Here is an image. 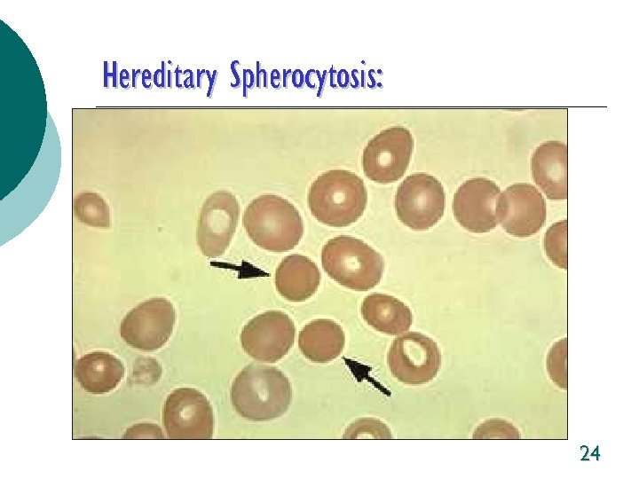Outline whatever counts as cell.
Wrapping results in <instances>:
<instances>
[{
  "label": "cell",
  "mask_w": 639,
  "mask_h": 479,
  "mask_svg": "<svg viewBox=\"0 0 639 479\" xmlns=\"http://www.w3.org/2000/svg\"><path fill=\"white\" fill-rule=\"evenodd\" d=\"M75 217L83 224L96 228H109L110 210L106 200L98 192H83L74 200Z\"/></svg>",
  "instance_id": "d6986e66"
},
{
  "label": "cell",
  "mask_w": 639,
  "mask_h": 479,
  "mask_svg": "<svg viewBox=\"0 0 639 479\" xmlns=\"http://www.w3.org/2000/svg\"><path fill=\"white\" fill-rule=\"evenodd\" d=\"M343 437L344 439H391L392 435L390 429L382 420L363 418L351 423Z\"/></svg>",
  "instance_id": "7402d4cb"
},
{
  "label": "cell",
  "mask_w": 639,
  "mask_h": 479,
  "mask_svg": "<svg viewBox=\"0 0 639 479\" xmlns=\"http://www.w3.org/2000/svg\"><path fill=\"white\" fill-rule=\"evenodd\" d=\"M295 334V324L288 314L268 310L243 326L240 342L244 351L255 360L275 363L290 350Z\"/></svg>",
  "instance_id": "30bf717a"
},
{
  "label": "cell",
  "mask_w": 639,
  "mask_h": 479,
  "mask_svg": "<svg viewBox=\"0 0 639 479\" xmlns=\"http://www.w3.org/2000/svg\"><path fill=\"white\" fill-rule=\"evenodd\" d=\"M123 439H164L162 428L154 423H138L129 428Z\"/></svg>",
  "instance_id": "cb8c5ba5"
},
{
  "label": "cell",
  "mask_w": 639,
  "mask_h": 479,
  "mask_svg": "<svg viewBox=\"0 0 639 479\" xmlns=\"http://www.w3.org/2000/svg\"><path fill=\"white\" fill-rule=\"evenodd\" d=\"M240 206L227 191H217L207 197L200 211L196 238L203 255L216 258L228 247L235 232Z\"/></svg>",
  "instance_id": "7c38bea8"
},
{
  "label": "cell",
  "mask_w": 639,
  "mask_h": 479,
  "mask_svg": "<svg viewBox=\"0 0 639 479\" xmlns=\"http://www.w3.org/2000/svg\"><path fill=\"white\" fill-rule=\"evenodd\" d=\"M546 215L542 194L529 184L508 186L497 200V222L513 237L527 238L536 234L544 225Z\"/></svg>",
  "instance_id": "8fae6325"
},
{
  "label": "cell",
  "mask_w": 639,
  "mask_h": 479,
  "mask_svg": "<svg viewBox=\"0 0 639 479\" xmlns=\"http://www.w3.org/2000/svg\"><path fill=\"white\" fill-rule=\"evenodd\" d=\"M243 226L250 240L272 252L294 248L304 234V223L296 208L275 194L254 199L244 211Z\"/></svg>",
  "instance_id": "3957f363"
},
{
  "label": "cell",
  "mask_w": 639,
  "mask_h": 479,
  "mask_svg": "<svg viewBox=\"0 0 639 479\" xmlns=\"http://www.w3.org/2000/svg\"><path fill=\"white\" fill-rule=\"evenodd\" d=\"M162 423L170 439H211L215 424L213 408L198 389L178 388L166 397Z\"/></svg>",
  "instance_id": "52a82bcc"
},
{
  "label": "cell",
  "mask_w": 639,
  "mask_h": 479,
  "mask_svg": "<svg viewBox=\"0 0 639 479\" xmlns=\"http://www.w3.org/2000/svg\"><path fill=\"white\" fill-rule=\"evenodd\" d=\"M567 339L556 341L546 356V370L551 381L559 389H567Z\"/></svg>",
  "instance_id": "44dd1931"
},
{
  "label": "cell",
  "mask_w": 639,
  "mask_h": 479,
  "mask_svg": "<svg viewBox=\"0 0 639 479\" xmlns=\"http://www.w3.org/2000/svg\"><path fill=\"white\" fill-rule=\"evenodd\" d=\"M445 191L434 176L420 172L409 175L399 185L395 208L399 220L415 231L435 225L445 210Z\"/></svg>",
  "instance_id": "8992f818"
},
{
  "label": "cell",
  "mask_w": 639,
  "mask_h": 479,
  "mask_svg": "<svg viewBox=\"0 0 639 479\" xmlns=\"http://www.w3.org/2000/svg\"><path fill=\"white\" fill-rule=\"evenodd\" d=\"M414 138L405 127L385 129L372 137L362 153V168L372 181L382 185L401 178L410 161Z\"/></svg>",
  "instance_id": "9c48e42d"
},
{
  "label": "cell",
  "mask_w": 639,
  "mask_h": 479,
  "mask_svg": "<svg viewBox=\"0 0 639 479\" xmlns=\"http://www.w3.org/2000/svg\"><path fill=\"white\" fill-rule=\"evenodd\" d=\"M567 221H558L548 227L543 238V247L549 261L560 269L567 268Z\"/></svg>",
  "instance_id": "ffe728a7"
},
{
  "label": "cell",
  "mask_w": 639,
  "mask_h": 479,
  "mask_svg": "<svg viewBox=\"0 0 639 479\" xmlns=\"http://www.w3.org/2000/svg\"><path fill=\"white\" fill-rule=\"evenodd\" d=\"M173 303L163 297L147 299L132 308L119 327L121 338L131 348L154 351L170 338L176 323Z\"/></svg>",
  "instance_id": "5b68a950"
},
{
  "label": "cell",
  "mask_w": 639,
  "mask_h": 479,
  "mask_svg": "<svg viewBox=\"0 0 639 479\" xmlns=\"http://www.w3.org/2000/svg\"><path fill=\"white\" fill-rule=\"evenodd\" d=\"M364 320L376 331L398 335L409 329L413 314L407 305L385 294L373 293L361 304Z\"/></svg>",
  "instance_id": "ac0fdd59"
},
{
  "label": "cell",
  "mask_w": 639,
  "mask_h": 479,
  "mask_svg": "<svg viewBox=\"0 0 639 479\" xmlns=\"http://www.w3.org/2000/svg\"><path fill=\"white\" fill-rule=\"evenodd\" d=\"M500 187L488 178L474 177L463 182L453 200L456 221L473 233H485L498 224L496 205Z\"/></svg>",
  "instance_id": "4fadbf2b"
},
{
  "label": "cell",
  "mask_w": 639,
  "mask_h": 479,
  "mask_svg": "<svg viewBox=\"0 0 639 479\" xmlns=\"http://www.w3.org/2000/svg\"><path fill=\"white\" fill-rule=\"evenodd\" d=\"M122 362L106 351L86 353L75 363L74 373L81 387L96 395L114 390L123 379Z\"/></svg>",
  "instance_id": "2e32d148"
},
{
  "label": "cell",
  "mask_w": 639,
  "mask_h": 479,
  "mask_svg": "<svg viewBox=\"0 0 639 479\" xmlns=\"http://www.w3.org/2000/svg\"><path fill=\"white\" fill-rule=\"evenodd\" d=\"M391 374L400 382L421 385L431 381L441 366V353L430 336L408 332L392 342L387 355Z\"/></svg>",
  "instance_id": "ba28073f"
},
{
  "label": "cell",
  "mask_w": 639,
  "mask_h": 479,
  "mask_svg": "<svg viewBox=\"0 0 639 479\" xmlns=\"http://www.w3.org/2000/svg\"><path fill=\"white\" fill-rule=\"evenodd\" d=\"M327 274L354 291H367L381 280L383 258L361 240L341 235L329 240L321 251Z\"/></svg>",
  "instance_id": "277c9868"
},
{
  "label": "cell",
  "mask_w": 639,
  "mask_h": 479,
  "mask_svg": "<svg viewBox=\"0 0 639 479\" xmlns=\"http://www.w3.org/2000/svg\"><path fill=\"white\" fill-rule=\"evenodd\" d=\"M473 439H520L519 429L510 421L487 419L477 425L472 434Z\"/></svg>",
  "instance_id": "603a6c76"
},
{
  "label": "cell",
  "mask_w": 639,
  "mask_h": 479,
  "mask_svg": "<svg viewBox=\"0 0 639 479\" xmlns=\"http://www.w3.org/2000/svg\"><path fill=\"white\" fill-rule=\"evenodd\" d=\"M230 396L234 410L241 417L268 421L287 412L292 402V387L277 367L251 363L234 378Z\"/></svg>",
  "instance_id": "6da1fadb"
},
{
  "label": "cell",
  "mask_w": 639,
  "mask_h": 479,
  "mask_svg": "<svg viewBox=\"0 0 639 479\" xmlns=\"http://www.w3.org/2000/svg\"><path fill=\"white\" fill-rule=\"evenodd\" d=\"M531 170L534 183L548 199L567 198V147L560 141L540 144L532 153Z\"/></svg>",
  "instance_id": "5bb4252c"
},
{
  "label": "cell",
  "mask_w": 639,
  "mask_h": 479,
  "mask_svg": "<svg viewBox=\"0 0 639 479\" xmlns=\"http://www.w3.org/2000/svg\"><path fill=\"white\" fill-rule=\"evenodd\" d=\"M321 280L320 271L314 262L301 255L286 256L275 273V286L279 294L290 302H304L317 291Z\"/></svg>",
  "instance_id": "9a60e30c"
},
{
  "label": "cell",
  "mask_w": 639,
  "mask_h": 479,
  "mask_svg": "<svg viewBox=\"0 0 639 479\" xmlns=\"http://www.w3.org/2000/svg\"><path fill=\"white\" fill-rule=\"evenodd\" d=\"M345 344V334L339 324L319 318L306 324L298 334V347L308 360L327 363L338 357Z\"/></svg>",
  "instance_id": "e0dca14e"
},
{
  "label": "cell",
  "mask_w": 639,
  "mask_h": 479,
  "mask_svg": "<svg viewBox=\"0 0 639 479\" xmlns=\"http://www.w3.org/2000/svg\"><path fill=\"white\" fill-rule=\"evenodd\" d=\"M308 206L320 223L343 227L355 223L363 214L367 192L363 180L345 169H331L320 175L308 192Z\"/></svg>",
  "instance_id": "7a4b0ae2"
}]
</instances>
